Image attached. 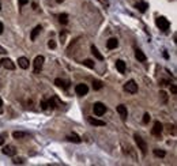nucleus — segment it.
<instances>
[{
  "label": "nucleus",
  "mask_w": 177,
  "mask_h": 166,
  "mask_svg": "<svg viewBox=\"0 0 177 166\" xmlns=\"http://www.w3.org/2000/svg\"><path fill=\"white\" fill-rule=\"evenodd\" d=\"M0 53H1V54H4V53H7V50H6L4 48H1V46H0Z\"/></svg>",
  "instance_id": "obj_36"
},
{
  "label": "nucleus",
  "mask_w": 177,
  "mask_h": 166,
  "mask_svg": "<svg viewBox=\"0 0 177 166\" xmlns=\"http://www.w3.org/2000/svg\"><path fill=\"white\" fill-rule=\"evenodd\" d=\"M135 56H136V59L139 60V61H142V63H143V61H146V54L143 53L140 49L135 50Z\"/></svg>",
  "instance_id": "obj_18"
},
{
  "label": "nucleus",
  "mask_w": 177,
  "mask_h": 166,
  "mask_svg": "<svg viewBox=\"0 0 177 166\" xmlns=\"http://www.w3.org/2000/svg\"><path fill=\"white\" fill-rule=\"evenodd\" d=\"M3 154L4 155H8V157H14L15 154H17V148L14 147V146H6V147H3Z\"/></svg>",
  "instance_id": "obj_8"
},
{
  "label": "nucleus",
  "mask_w": 177,
  "mask_h": 166,
  "mask_svg": "<svg viewBox=\"0 0 177 166\" xmlns=\"http://www.w3.org/2000/svg\"><path fill=\"white\" fill-rule=\"evenodd\" d=\"M41 30H42V27L38 25V26H35L34 29H33V32H31V34H30V40L31 41H35V38L38 37V34L41 33Z\"/></svg>",
  "instance_id": "obj_12"
},
{
  "label": "nucleus",
  "mask_w": 177,
  "mask_h": 166,
  "mask_svg": "<svg viewBox=\"0 0 177 166\" xmlns=\"http://www.w3.org/2000/svg\"><path fill=\"white\" fill-rule=\"evenodd\" d=\"M60 38H62V40L66 38V32H63V34H60Z\"/></svg>",
  "instance_id": "obj_38"
},
{
  "label": "nucleus",
  "mask_w": 177,
  "mask_h": 166,
  "mask_svg": "<svg viewBox=\"0 0 177 166\" xmlns=\"http://www.w3.org/2000/svg\"><path fill=\"white\" fill-rule=\"evenodd\" d=\"M133 139H135V142H136L138 147H139V150L142 151V154H146L147 153V143H146V142L142 139V138L138 134L133 135Z\"/></svg>",
  "instance_id": "obj_1"
},
{
  "label": "nucleus",
  "mask_w": 177,
  "mask_h": 166,
  "mask_svg": "<svg viewBox=\"0 0 177 166\" xmlns=\"http://www.w3.org/2000/svg\"><path fill=\"white\" fill-rule=\"evenodd\" d=\"M18 65L23 70H26V68H29V60L26 57H19L18 59Z\"/></svg>",
  "instance_id": "obj_14"
},
{
  "label": "nucleus",
  "mask_w": 177,
  "mask_h": 166,
  "mask_svg": "<svg viewBox=\"0 0 177 166\" xmlns=\"http://www.w3.org/2000/svg\"><path fill=\"white\" fill-rule=\"evenodd\" d=\"M159 97H161V99H162V102H166L168 101V95H166V93L165 91H159Z\"/></svg>",
  "instance_id": "obj_27"
},
{
  "label": "nucleus",
  "mask_w": 177,
  "mask_h": 166,
  "mask_svg": "<svg viewBox=\"0 0 177 166\" xmlns=\"http://www.w3.org/2000/svg\"><path fill=\"white\" fill-rule=\"evenodd\" d=\"M48 46H49V48H50V49H55V48H56V42H55V41H53V40H49V42H48Z\"/></svg>",
  "instance_id": "obj_29"
},
{
  "label": "nucleus",
  "mask_w": 177,
  "mask_h": 166,
  "mask_svg": "<svg viewBox=\"0 0 177 166\" xmlns=\"http://www.w3.org/2000/svg\"><path fill=\"white\" fill-rule=\"evenodd\" d=\"M117 113L120 114V117H121V120H127V117H128V112H127V108L124 106V105H119L117 106Z\"/></svg>",
  "instance_id": "obj_10"
},
{
  "label": "nucleus",
  "mask_w": 177,
  "mask_h": 166,
  "mask_svg": "<svg viewBox=\"0 0 177 166\" xmlns=\"http://www.w3.org/2000/svg\"><path fill=\"white\" fill-rule=\"evenodd\" d=\"M88 123L91 124V125H95V127H104L105 125V121H101V120H97V118H94V117H87Z\"/></svg>",
  "instance_id": "obj_13"
},
{
  "label": "nucleus",
  "mask_w": 177,
  "mask_h": 166,
  "mask_svg": "<svg viewBox=\"0 0 177 166\" xmlns=\"http://www.w3.org/2000/svg\"><path fill=\"white\" fill-rule=\"evenodd\" d=\"M83 65H86V67H88V68H94V61L90 60V59H86L83 61Z\"/></svg>",
  "instance_id": "obj_25"
},
{
  "label": "nucleus",
  "mask_w": 177,
  "mask_h": 166,
  "mask_svg": "<svg viewBox=\"0 0 177 166\" xmlns=\"http://www.w3.org/2000/svg\"><path fill=\"white\" fill-rule=\"evenodd\" d=\"M116 68H117V71L120 74H124L125 72V63H124L123 60H117L116 61Z\"/></svg>",
  "instance_id": "obj_15"
},
{
  "label": "nucleus",
  "mask_w": 177,
  "mask_h": 166,
  "mask_svg": "<svg viewBox=\"0 0 177 166\" xmlns=\"http://www.w3.org/2000/svg\"><path fill=\"white\" fill-rule=\"evenodd\" d=\"M162 129H164L162 124H161L159 121H155L154 123V127H153V129H151V134L154 135V136H159V135H161V132H162Z\"/></svg>",
  "instance_id": "obj_7"
},
{
  "label": "nucleus",
  "mask_w": 177,
  "mask_h": 166,
  "mask_svg": "<svg viewBox=\"0 0 177 166\" xmlns=\"http://www.w3.org/2000/svg\"><path fill=\"white\" fill-rule=\"evenodd\" d=\"M3 30H4V26H3V23L0 22V34L3 33Z\"/></svg>",
  "instance_id": "obj_37"
},
{
  "label": "nucleus",
  "mask_w": 177,
  "mask_h": 166,
  "mask_svg": "<svg viewBox=\"0 0 177 166\" xmlns=\"http://www.w3.org/2000/svg\"><path fill=\"white\" fill-rule=\"evenodd\" d=\"M3 106V101H1V98H0V108Z\"/></svg>",
  "instance_id": "obj_39"
},
{
  "label": "nucleus",
  "mask_w": 177,
  "mask_h": 166,
  "mask_svg": "<svg viewBox=\"0 0 177 166\" xmlns=\"http://www.w3.org/2000/svg\"><path fill=\"white\" fill-rule=\"evenodd\" d=\"M93 110H94V114H95V116H98V117L104 116L106 112V106L102 102H95L93 106Z\"/></svg>",
  "instance_id": "obj_2"
},
{
  "label": "nucleus",
  "mask_w": 177,
  "mask_h": 166,
  "mask_svg": "<svg viewBox=\"0 0 177 166\" xmlns=\"http://www.w3.org/2000/svg\"><path fill=\"white\" fill-rule=\"evenodd\" d=\"M18 1H19V6H21V7H23L25 4L29 3V0H18Z\"/></svg>",
  "instance_id": "obj_33"
},
{
  "label": "nucleus",
  "mask_w": 177,
  "mask_h": 166,
  "mask_svg": "<svg viewBox=\"0 0 177 166\" xmlns=\"http://www.w3.org/2000/svg\"><path fill=\"white\" fill-rule=\"evenodd\" d=\"M104 87V83L101 81H94L93 82V89L94 90H101Z\"/></svg>",
  "instance_id": "obj_24"
},
{
  "label": "nucleus",
  "mask_w": 177,
  "mask_h": 166,
  "mask_svg": "<svg viewBox=\"0 0 177 166\" xmlns=\"http://www.w3.org/2000/svg\"><path fill=\"white\" fill-rule=\"evenodd\" d=\"M0 10H1V4H0Z\"/></svg>",
  "instance_id": "obj_41"
},
{
  "label": "nucleus",
  "mask_w": 177,
  "mask_h": 166,
  "mask_svg": "<svg viewBox=\"0 0 177 166\" xmlns=\"http://www.w3.org/2000/svg\"><path fill=\"white\" fill-rule=\"evenodd\" d=\"M124 90L127 91V93H131V94H135V93H138V85L135 81H128L125 85H124Z\"/></svg>",
  "instance_id": "obj_4"
},
{
  "label": "nucleus",
  "mask_w": 177,
  "mask_h": 166,
  "mask_svg": "<svg viewBox=\"0 0 177 166\" xmlns=\"http://www.w3.org/2000/svg\"><path fill=\"white\" fill-rule=\"evenodd\" d=\"M4 143V135H0V146Z\"/></svg>",
  "instance_id": "obj_35"
},
{
  "label": "nucleus",
  "mask_w": 177,
  "mask_h": 166,
  "mask_svg": "<svg viewBox=\"0 0 177 166\" xmlns=\"http://www.w3.org/2000/svg\"><path fill=\"white\" fill-rule=\"evenodd\" d=\"M41 108L48 109V101H46V99H42V101H41Z\"/></svg>",
  "instance_id": "obj_31"
},
{
  "label": "nucleus",
  "mask_w": 177,
  "mask_h": 166,
  "mask_svg": "<svg viewBox=\"0 0 177 166\" xmlns=\"http://www.w3.org/2000/svg\"><path fill=\"white\" fill-rule=\"evenodd\" d=\"M136 8L140 11V12H146V10L149 8V4L145 3V1H138L136 3Z\"/></svg>",
  "instance_id": "obj_16"
},
{
  "label": "nucleus",
  "mask_w": 177,
  "mask_h": 166,
  "mask_svg": "<svg viewBox=\"0 0 177 166\" xmlns=\"http://www.w3.org/2000/svg\"><path fill=\"white\" fill-rule=\"evenodd\" d=\"M44 56H37L34 59V74H38L41 71V68L44 65Z\"/></svg>",
  "instance_id": "obj_5"
},
{
  "label": "nucleus",
  "mask_w": 177,
  "mask_h": 166,
  "mask_svg": "<svg viewBox=\"0 0 177 166\" xmlns=\"http://www.w3.org/2000/svg\"><path fill=\"white\" fill-rule=\"evenodd\" d=\"M168 85H170L169 81H161V86H168Z\"/></svg>",
  "instance_id": "obj_34"
},
{
  "label": "nucleus",
  "mask_w": 177,
  "mask_h": 166,
  "mask_svg": "<svg viewBox=\"0 0 177 166\" xmlns=\"http://www.w3.org/2000/svg\"><path fill=\"white\" fill-rule=\"evenodd\" d=\"M170 91H172L173 95L177 94V87H176V85H170Z\"/></svg>",
  "instance_id": "obj_32"
},
{
  "label": "nucleus",
  "mask_w": 177,
  "mask_h": 166,
  "mask_svg": "<svg viewBox=\"0 0 177 166\" xmlns=\"http://www.w3.org/2000/svg\"><path fill=\"white\" fill-rule=\"evenodd\" d=\"M75 93L78 95H80V97H83V95H86L88 93V87L87 85H83V83H80V85H76L75 87Z\"/></svg>",
  "instance_id": "obj_6"
},
{
  "label": "nucleus",
  "mask_w": 177,
  "mask_h": 166,
  "mask_svg": "<svg viewBox=\"0 0 177 166\" xmlns=\"http://www.w3.org/2000/svg\"><path fill=\"white\" fill-rule=\"evenodd\" d=\"M59 22L62 23V25H67L68 23V15L67 14H60L59 15Z\"/></svg>",
  "instance_id": "obj_22"
},
{
  "label": "nucleus",
  "mask_w": 177,
  "mask_h": 166,
  "mask_svg": "<svg viewBox=\"0 0 177 166\" xmlns=\"http://www.w3.org/2000/svg\"><path fill=\"white\" fill-rule=\"evenodd\" d=\"M91 53H93L94 56H95V59H98V60H101V61H102V60H104V56H102V54L100 53V50H98L97 48L94 46V45H93V46H91Z\"/></svg>",
  "instance_id": "obj_20"
},
{
  "label": "nucleus",
  "mask_w": 177,
  "mask_h": 166,
  "mask_svg": "<svg viewBox=\"0 0 177 166\" xmlns=\"http://www.w3.org/2000/svg\"><path fill=\"white\" fill-rule=\"evenodd\" d=\"M14 163L15 165H18V163H25V161H23V158H14Z\"/></svg>",
  "instance_id": "obj_30"
},
{
  "label": "nucleus",
  "mask_w": 177,
  "mask_h": 166,
  "mask_svg": "<svg viewBox=\"0 0 177 166\" xmlns=\"http://www.w3.org/2000/svg\"><path fill=\"white\" fill-rule=\"evenodd\" d=\"M55 99H56V98H50V99H48V108H50V109H55V108H56Z\"/></svg>",
  "instance_id": "obj_26"
},
{
  "label": "nucleus",
  "mask_w": 177,
  "mask_h": 166,
  "mask_svg": "<svg viewBox=\"0 0 177 166\" xmlns=\"http://www.w3.org/2000/svg\"><path fill=\"white\" fill-rule=\"evenodd\" d=\"M153 153H154L155 157H158V158H164L165 155H166V153H165L164 150H158V148H155V150L153 151Z\"/></svg>",
  "instance_id": "obj_23"
},
{
  "label": "nucleus",
  "mask_w": 177,
  "mask_h": 166,
  "mask_svg": "<svg viewBox=\"0 0 177 166\" xmlns=\"http://www.w3.org/2000/svg\"><path fill=\"white\" fill-rule=\"evenodd\" d=\"M150 120H151V116L149 114V113H145V116H143V123H145V124H147Z\"/></svg>",
  "instance_id": "obj_28"
},
{
  "label": "nucleus",
  "mask_w": 177,
  "mask_h": 166,
  "mask_svg": "<svg viewBox=\"0 0 177 166\" xmlns=\"http://www.w3.org/2000/svg\"><path fill=\"white\" fill-rule=\"evenodd\" d=\"M0 63H1V65H3L6 70H11V71L15 70V64H14V61L12 60H10V59H3Z\"/></svg>",
  "instance_id": "obj_9"
},
{
  "label": "nucleus",
  "mask_w": 177,
  "mask_h": 166,
  "mask_svg": "<svg viewBox=\"0 0 177 166\" xmlns=\"http://www.w3.org/2000/svg\"><path fill=\"white\" fill-rule=\"evenodd\" d=\"M155 23H157V26H158L161 30H164V32H166L169 27H170V23H169V21L166 18H164V17H159V18H157Z\"/></svg>",
  "instance_id": "obj_3"
},
{
  "label": "nucleus",
  "mask_w": 177,
  "mask_h": 166,
  "mask_svg": "<svg viewBox=\"0 0 177 166\" xmlns=\"http://www.w3.org/2000/svg\"><path fill=\"white\" fill-rule=\"evenodd\" d=\"M56 1H57V3H63V1H64V0H56Z\"/></svg>",
  "instance_id": "obj_40"
},
{
  "label": "nucleus",
  "mask_w": 177,
  "mask_h": 166,
  "mask_svg": "<svg viewBox=\"0 0 177 166\" xmlns=\"http://www.w3.org/2000/svg\"><path fill=\"white\" fill-rule=\"evenodd\" d=\"M12 136H14V139H23V138L27 136V134L26 132H21V131H15L12 134Z\"/></svg>",
  "instance_id": "obj_21"
},
{
  "label": "nucleus",
  "mask_w": 177,
  "mask_h": 166,
  "mask_svg": "<svg viewBox=\"0 0 177 166\" xmlns=\"http://www.w3.org/2000/svg\"><path fill=\"white\" fill-rule=\"evenodd\" d=\"M119 46V41L116 40V38H109V40L106 41V48L108 49H116Z\"/></svg>",
  "instance_id": "obj_11"
},
{
  "label": "nucleus",
  "mask_w": 177,
  "mask_h": 166,
  "mask_svg": "<svg viewBox=\"0 0 177 166\" xmlns=\"http://www.w3.org/2000/svg\"><path fill=\"white\" fill-rule=\"evenodd\" d=\"M66 139L68 140V142H74V143H80V142H82L79 136H78V135H75V134H72V135H70V136H67Z\"/></svg>",
  "instance_id": "obj_19"
},
{
  "label": "nucleus",
  "mask_w": 177,
  "mask_h": 166,
  "mask_svg": "<svg viewBox=\"0 0 177 166\" xmlns=\"http://www.w3.org/2000/svg\"><path fill=\"white\" fill-rule=\"evenodd\" d=\"M55 85L57 86V87H62V89H68V82H64V81H62L60 78H57L56 81H55Z\"/></svg>",
  "instance_id": "obj_17"
}]
</instances>
